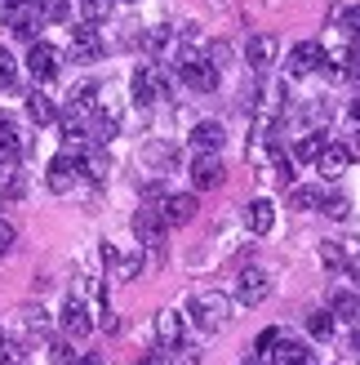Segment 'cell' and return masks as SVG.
Instances as JSON below:
<instances>
[{"label": "cell", "mask_w": 360, "mask_h": 365, "mask_svg": "<svg viewBox=\"0 0 360 365\" xmlns=\"http://www.w3.org/2000/svg\"><path fill=\"white\" fill-rule=\"evenodd\" d=\"M187 317L196 330H205V334H218L223 325L231 321V299L218 294V289H201V294H191L187 303Z\"/></svg>", "instance_id": "6da1fadb"}, {"label": "cell", "mask_w": 360, "mask_h": 365, "mask_svg": "<svg viewBox=\"0 0 360 365\" xmlns=\"http://www.w3.org/2000/svg\"><path fill=\"white\" fill-rule=\"evenodd\" d=\"M165 214H160L156 205H142L138 214H134V236H138V245L147 250V259L152 263H160V254H165Z\"/></svg>", "instance_id": "7a4b0ae2"}, {"label": "cell", "mask_w": 360, "mask_h": 365, "mask_svg": "<svg viewBox=\"0 0 360 365\" xmlns=\"http://www.w3.org/2000/svg\"><path fill=\"white\" fill-rule=\"evenodd\" d=\"M178 81L196 89V94H209V89H218V63L209 53H183L178 58Z\"/></svg>", "instance_id": "3957f363"}, {"label": "cell", "mask_w": 360, "mask_h": 365, "mask_svg": "<svg viewBox=\"0 0 360 365\" xmlns=\"http://www.w3.org/2000/svg\"><path fill=\"white\" fill-rule=\"evenodd\" d=\"M27 71H31V81L36 85H49V81H58V71H63V53L45 45V41H36L27 49Z\"/></svg>", "instance_id": "277c9868"}, {"label": "cell", "mask_w": 360, "mask_h": 365, "mask_svg": "<svg viewBox=\"0 0 360 365\" xmlns=\"http://www.w3.org/2000/svg\"><path fill=\"white\" fill-rule=\"evenodd\" d=\"M169 98V76L160 67H138L134 71V103L152 107V103H165Z\"/></svg>", "instance_id": "5b68a950"}, {"label": "cell", "mask_w": 360, "mask_h": 365, "mask_svg": "<svg viewBox=\"0 0 360 365\" xmlns=\"http://www.w3.org/2000/svg\"><path fill=\"white\" fill-rule=\"evenodd\" d=\"M290 76H312V71H329L334 76V63H329V53L320 49L316 41H302V45H294V53H290Z\"/></svg>", "instance_id": "8992f818"}, {"label": "cell", "mask_w": 360, "mask_h": 365, "mask_svg": "<svg viewBox=\"0 0 360 365\" xmlns=\"http://www.w3.org/2000/svg\"><path fill=\"white\" fill-rule=\"evenodd\" d=\"M223 182H227V170H223L218 152H201L191 160V187L196 192H213V187H223Z\"/></svg>", "instance_id": "52a82bcc"}, {"label": "cell", "mask_w": 360, "mask_h": 365, "mask_svg": "<svg viewBox=\"0 0 360 365\" xmlns=\"http://www.w3.org/2000/svg\"><path fill=\"white\" fill-rule=\"evenodd\" d=\"M267 294H272V277H267L263 267H245L240 277H236V303H245V307H258Z\"/></svg>", "instance_id": "ba28073f"}, {"label": "cell", "mask_w": 360, "mask_h": 365, "mask_svg": "<svg viewBox=\"0 0 360 365\" xmlns=\"http://www.w3.org/2000/svg\"><path fill=\"white\" fill-rule=\"evenodd\" d=\"M76 174H80L76 148H71V152H58V156L49 160V192H71V187H76Z\"/></svg>", "instance_id": "9c48e42d"}, {"label": "cell", "mask_w": 360, "mask_h": 365, "mask_svg": "<svg viewBox=\"0 0 360 365\" xmlns=\"http://www.w3.org/2000/svg\"><path fill=\"white\" fill-rule=\"evenodd\" d=\"M156 210L165 214V223H169V227H183V223H191V218H196V196H191V192L160 196V200H156Z\"/></svg>", "instance_id": "30bf717a"}, {"label": "cell", "mask_w": 360, "mask_h": 365, "mask_svg": "<svg viewBox=\"0 0 360 365\" xmlns=\"http://www.w3.org/2000/svg\"><path fill=\"white\" fill-rule=\"evenodd\" d=\"M347 165H351V148H343V143H325L320 148V156H316V170H320V178H343L347 174Z\"/></svg>", "instance_id": "8fae6325"}, {"label": "cell", "mask_w": 360, "mask_h": 365, "mask_svg": "<svg viewBox=\"0 0 360 365\" xmlns=\"http://www.w3.org/2000/svg\"><path fill=\"white\" fill-rule=\"evenodd\" d=\"M102 259H107V267H112V281H134L138 272H142V263H147L138 250L134 254H120L116 245H107V241H102Z\"/></svg>", "instance_id": "7c38bea8"}, {"label": "cell", "mask_w": 360, "mask_h": 365, "mask_svg": "<svg viewBox=\"0 0 360 365\" xmlns=\"http://www.w3.org/2000/svg\"><path fill=\"white\" fill-rule=\"evenodd\" d=\"M58 325H63V334H67V339H85L89 330H94V321H89V307H85L80 299H67V303H63Z\"/></svg>", "instance_id": "4fadbf2b"}, {"label": "cell", "mask_w": 360, "mask_h": 365, "mask_svg": "<svg viewBox=\"0 0 360 365\" xmlns=\"http://www.w3.org/2000/svg\"><path fill=\"white\" fill-rule=\"evenodd\" d=\"M102 53V36H98V23H80L76 36H71V58L76 63H94Z\"/></svg>", "instance_id": "5bb4252c"}, {"label": "cell", "mask_w": 360, "mask_h": 365, "mask_svg": "<svg viewBox=\"0 0 360 365\" xmlns=\"http://www.w3.org/2000/svg\"><path fill=\"white\" fill-rule=\"evenodd\" d=\"M276 36H267V31H254V36H249V41H245V58H249V67H254V71H267V67H272L276 63Z\"/></svg>", "instance_id": "9a60e30c"}, {"label": "cell", "mask_w": 360, "mask_h": 365, "mask_svg": "<svg viewBox=\"0 0 360 365\" xmlns=\"http://www.w3.org/2000/svg\"><path fill=\"white\" fill-rule=\"evenodd\" d=\"M245 223H249V232H254V236H267V232L276 227V205L267 196L249 200V205H245Z\"/></svg>", "instance_id": "2e32d148"}, {"label": "cell", "mask_w": 360, "mask_h": 365, "mask_svg": "<svg viewBox=\"0 0 360 365\" xmlns=\"http://www.w3.org/2000/svg\"><path fill=\"white\" fill-rule=\"evenodd\" d=\"M183 334H187V325H183V312H160L156 317V343L160 348H178V343H183Z\"/></svg>", "instance_id": "e0dca14e"}, {"label": "cell", "mask_w": 360, "mask_h": 365, "mask_svg": "<svg viewBox=\"0 0 360 365\" xmlns=\"http://www.w3.org/2000/svg\"><path fill=\"white\" fill-rule=\"evenodd\" d=\"M27 116L36 120V125H58V103H49V94H45V89H31V94H27Z\"/></svg>", "instance_id": "ac0fdd59"}, {"label": "cell", "mask_w": 360, "mask_h": 365, "mask_svg": "<svg viewBox=\"0 0 360 365\" xmlns=\"http://www.w3.org/2000/svg\"><path fill=\"white\" fill-rule=\"evenodd\" d=\"M223 125L218 120H201V125H191V148L196 152H218L223 148Z\"/></svg>", "instance_id": "d6986e66"}, {"label": "cell", "mask_w": 360, "mask_h": 365, "mask_svg": "<svg viewBox=\"0 0 360 365\" xmlns=\"http://www.w3.org/2000/svg\"><path fill=\"white\" fill-rule=\"evenodd\" d=\"M272 365H312L307 343H298V339H280L276 348H272Z\"/></svg>", "instance_id": "ffe728a7"}, {"label": "cell", "mask_w": 360, "mask_h": 365, "mask_svg": "<svg viewBox=\"0 0 360 365\" xmlns=\"http://www.w3.org/2000/svg\"><path fill=\"white\" fill-rule=\"evenodd\" d=\"M329 312H334L338 321H356V317H360L356 289H329Z\"/></svg>", "instance_id": "44dd1931"}, {"label": "cell", "mask_w": 360, "mask_h": 365, "mask_svg": "<svg viewBox=\"0 0 360 365\" xmlns=\"http://www.w3.org/2000/svg\"><path fill=\"white\" fill-rule=\"evenodd\" d=\"M116 9V0H76V18L80 23H102Z\"/></svg>", "instance_id": "7402d4cb"}, {"label": "cell", "mask_w": 360, "mask_h": 365, "mask_svg": "<svg viewBox=\"0 0 360 365\" xmlns=\"http://www.w3.org/2000/svg\"><path fill=\"white\" fill-rule=\"evenodd\" d=\"M334 330H338V317L329 312V307H320V312L307 317V334L312 339H334Z\"/></svg>", "instance_id": "603a6c76"}, {"label": "cell", "mask_w": 360, "mask_h": 365, "mask_svg": "<svg viewBox=\"0 0 360 365\" xmlns=\"http://www.w3.org/2000/svg\"><path fill=\"white\" fill-rule=\"evenodd\" d=\"M325 134H307V138H298L294 143V160H312V165H316V156H320V148H325Z\"/></svg>", "instance_id": "cb8c5ba5"}, {"label": "cell", "mask_w": 360, "mask_h": 365, "mask_svg": "<svg viewBox=\"0 0 360 365\" xmlns=\"http://www.w3.org/2000/svg\"><path fill=\"white\" fill-rule=\"evenodd\" d=\"M94 98H98V85H94V81H80L76 89H71V98H67V103H71V107H80V112H94V107H98Z\"/></svg>", "instance_id": "d4e9b609"}, {"label": "cell", "mask_w": 360, "mask_h": 365, "mask_svg": "<svg viewBox=\"0 0 360 365\" xmlns=\"http://www.w3.org/2000/svg\"><path fill=\"white\" fill-rule=\"evenodd\" d=\"M272 178L280 182V187H290V182H294V160L285 156V152H276V148H272Z\"/></svg>", "instance_id": "484cf974"}, {"label": "cell", "mask_w": 360, "mask_h": 365, "mask_svg": "<svg viewBox=\"0 0 360 365\" xmlns=\"http://www.w3.org/2000/svg\"><path fill=\"white\" fill-rule=\"evenodd\" d=\"M290 200H294V210H320L325 192H320V187H294V192H290Z\"/></svg>", "instance_id": "4316f807"}, {"label": "cell", "mask_w": 360, "mask_h": 365, "mask_svg": "<svg viewBox=\"0 0 360 365\" xmlns=\"http://www.w3.org/2000/svg\"><path fill=\"white\" fill-rule=\"evenodd\" d=\"M142 45H147L152 53H165L174 45V31L169 27H147V36H142Z\"/></svg>", "instance_id": "83f0119b"}, {"label": "cell", "mask_w": 360, "mask_h": 365, "mask_svg": "<svg viewBox=\"0 0 360 365\" xmlns=\"http://www.w3.org/2000/svg\"><path fill=\"white\" fill-rule=\"evenodd\" d=\"M49 361L53 365H76V352H71V339H49Z\"/></svg>", "instance_id": "f1b7e54d"}, {"label": "cell", "mask_w": 360, "mask_h": 365, "mask_svg": "<svg viewBox=\"0 0 360 365\" xmlns=\"http://www.w3.org/2000/svg\"><path fill=\"white\" fill-rule=\"evenodd\" d=\"M320 263L325 267H347V250L338 241H320Z\"/></svg>", "instance_id": "f546056e"}, {"label": "cell", "mask_w": 360, "mask_h": 365, "mask_svg": "<svg viewBox=\"0 0 360 365\" xmlns=\"http://www.w3.org/2000/svg\"><path fill=\"white\" fill-rule=\"evenodd\" d=\"M320 214H329V218H347V214H351V205H347V196L325 192V200H320Z\"/></svg>", "instance_id": "4dcf8cb0"}, {"label": "cell", "mask_w": 360, "mask_h": 365, "mask_svg": "<svg viewBox=\"0 0 360 365\" xmlns=\"http://www.w3.org/2000/svg\"><path fill=\"white\" fill-rule=\"evenodd\" d=\"M76 14V0H45V18L49 23H67Z\"/></svg>", "instance_id": "1f68e13d"}, {"label": "cell", "mask_w": 360, "mask_h": 365, "mask_svg": "<svg viewBox=\"0 0 360 365\" xmlns=\"http://www.w3.org/2000/svg\"><path fill=\"white\" fill-rule=\"evenodd\" d=\"M23 325H27L31 334H49V321H45V312H41L36 303H27V307H23Z\"/></svg>", "instance_id": "d6a6232c"}, {"label": "cell", "mask_w": 360, "mask_h": 365, "mask_svg": "<svg viewBox=\"0 0 360 365\" xmlns=\"http://www.w3.org/2000/svg\"><path fill=\"white\" fill-rule=\"evenodd\" d=\"M23 361H27V356H23V343H18V339H14V343H9V339L0 343V365H23Z\"/></svg>", "instance_id": "836d02e7"}, {"label": "cell", "mask_w": 360, "mask_h": 365, "mask_svg": "<svg viewBox=\"0 0 360 365\" xmlns=\"http://www.w3.org/2000/svg\"><path fill=\"white\" fill-rule=\"evenodd\" d=\"M165 356H169V365H201V356H196V348H187V343H178V348H169Z\"/></svg>", "instance_id": "e575fe53"}, {"label": "cell", "mask_w": 360, "mask_h": 365, "mask_svg": "<svg viewBox=\"0 0 360 365\" xmlns=\"http://www.w3.org/2000/svg\"><path fill=\"white\" fill-rule=\"evenodd\" d=\"M338 23H343V31L351 36V41H360V5L343 9V14H338Z\"/></svg>", "instance_id": "d590c367"}, {"label": "cell", "mask_w": 360, "mask_h": 365, "mask_svg": "<svg viewBox=\"0 0 360 365\" xmlns=\"http://www.w3.org/2000/svg\"><path fill=\"white\" fill-rule=\"evenodd\" d=\"M280 339H285L280 330H263V334L254 339V352H258V356H272V348H276V343H280Z\"/></svg>", "instance_id": "8d00e7d4"}, {"label": "cell", "mask_w": 360, "mask_h": 365, "mask_svg": "<svg viewBox=\"0 0 360 365\" xmlns=\"http://www.w3.org/2000/svg\"><path fill=\"white\" fill-rule=\"evenodd\" d=\"M14 81H18V63L9 49H0V85H14Z\"/></svg>", "instance_id": "74e56055"}, {"label": "cell", "mask_w": 360, "mask_h": 365, "mask_svg": "<svg viewBox=\"0 0 360 365\" xmlns=\"http://www.w3.org/2000/svg\"><path fill=\"white\" fill-rule=\"evenodd\" d=\"M23 5H31V0H0V23H14V18H18V9H23Z\"/></svg>", "instance_id": "f35d334b"}, {"label": "cell", "mask_w": 360, "mask_h": 365, "mask_svg": "<svg viewBox=\"0 0 360 365\" xmlns=\"http://www.w3.org/2000/svg\"><path fill=\"white\" fill-rule=\"evenodd\" d=\"M347 76H351V81L360 85V41H356L351 49H347Z\"/></svg>", "instance_id": "ab89813d"}, {"label": "cell", "mask_w": 360, "mask_h": 365, "mask_svg": "<svg viewBox=\"0 0 360 365\" xmlns=\"http://www.w3.org/2000/svg\"><path fill=\"white\" fill-rule=\"evenodd\" d=\"M9 245H14V223H5V218H0V259L9 254Z\"/></svg>", "instance_id": "60d3db41"}, {"label": "cell", "mask_w": 360, "mask_h": 365, "mask_svg": "<svg viewBox=\"0 0 360 365\" xmlns=\"http://www.w3.org/2000/svg\"><path fill=\"white\" fill-rule=\"evenodd\" d=\"M9 178H14V156L0 152V182H9Z\"/></svg>", "instance_id": "b9f144b4"}, {"label": "cell", "mask_w": 360, "mask_h": 365, "mask_svg": "<svg viewBox=\"0 0 360 365\" xmlns=\"http://www.w3.org/2000/svg\"><path fill=\"white\" fill-rule=\"evenodd\" d=\"M138 365H169V356H165V352H152V356H142Z\"/></svg>", "instance_id": "7bdbcfd3"}, {"label": "cell", "mask_w": 360, "mask_h": 365, "mask_svg": "<svg viewBox=\"0 0 360 365\" xmlns=\"http://www.w3.org/2000/svg\"><path fill=\"white\" fill-rule=\"evenodd\" d=\"M240 365H272V356H258V352H254V356H249V361H240Z\"/></svg>", "instance_id": "ee69618b"}, {"label": "cell", "mask_w": 360, "mask_h": 365, "mask_svg": "<svg viewBox=\"0 0 360 365\" xmlns=\"http://www.w3.org/2000/svg\"><path fill=\"white\" fill-rule=\"evenodd\" d=\"M347 272H351V277L360 281V254H356V259H347Z\"/></svg>", "instance_id": "f6af8a7d"}, {"label": "cell", "mask_w": 360, "mask_h": 365, "mask_svg": "<svg viewBox=\"0 0 360 365\" xmlns=\"http://www.w3.org/2000/svg\"><path fill=\"white\" fill-rule=\"evenodd\" d=\"M351 120H356V125H360V98H356V103H351Z\"/></svg>", "instance_id": "bcb514c9"}, {"label": "cell", "mask_w": 360, "mask_h": 365, "mask_svg": "<svg viewBox=\"0 0 360 365\" xmlns=\"http://www.w3.org/2000/svg\"><path fill=\"white\" fill-rule=\"evenodd\" d=\"M351 156H360V134H356V143H351Z\"/></svg>", "instance_id": "7dc6e473"}, {"label": "cell", "mask_w": 360, "mask_h": 365, "mask_svg": "<svg viewBox=\"0 0 360 365\" xmlns=\"http://www.w3.org/2000/svg\"><path fill=\"white\" fill-rule=\"evenodd\" d=\"M0 343H5V334H0Z\"/></svg>", "instance_id": "c3c4849f"}, {"label": "cell", "mask_w": 360, "mask_h": 365, "mask_svg": "<svg viewBox=\"0 0 360 365\" xmlns=\"http://www.w3.org/2000/svg\"><path fill=\"white\" fill-rule=\"evenodd\" d=\"M129 5H134V0H129Z\"/></svg>", "instance_id": "681fc988"}, {"label": "cell", "mask_w": 360, "mask_h": 365, "mask_svg": "<svg viewBox=\"0 0 360 365\" xmlns=\"http://www.w3.org/2000/svg\"><path fill=\"white\" fill-rule=\"evenodd\" d=\"M76 365H80V361H76Z\"/></svg>", "instance_id": "f907efd6"}]
</instances>
